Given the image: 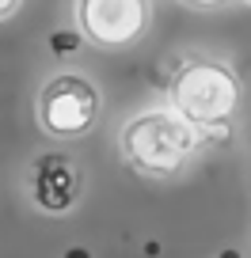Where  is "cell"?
<instances>
[{"label": "cell", "instance_id": "obj_3", "mask_svg": "<svg viewBox=\"0 0 251 258\" xmlns=\"http://www.w3.org/2000/svg\"><path fill=\"white\" fill-rule=\"evenodd\" d=\"M103 114L99 88L80 73H57L38 91V125L54 141L84 137Z\"/></svg>", "mask_w": 251, "mask_h": 258}, {"label": "cell", "instance_id": "obj_5", "mask_svg": "<svg viewBox=\"0 0 251 258\" xmlns=\"http://www.w3.org/2000/svg\"><path fill=\"white\" fill-rule=\"evenodd\" d=\"M80 171L73 156L65 152H46L31 163L27 171V194H31L34 209L42 213H69L80 202Z\"/></svg>", "mask_w": 251, "mask_h": 258}, {"label": "cell", "instance_id": "obj_1", "mask_svg": "<svg viewBox=\"0 0 251 258\" xmlns=\"http://www.w3.org/2000/svg\"><path fill=\"white\" fill-rule=\"evenodd\" d=\"M243 99L240 76L225 61L213 57H186L175 64L168 84V103L179 118H186L206 137H225Z\"/></svg>", "mask_w": 251, "mask_h": 258}, {"label": "cell", "instance_id": "obj_2", "mask_svg": "<svg viewBox=\"0 0 251 258\" xmlns=\"http://www.w3.org/2000/svg\"><path fill=\"white\" fill-rule=\"evenodd\" d=\"M206 133L194 129L175 110H145L133 114L118 133V152L145 178H175L202 148Z\"/></svg>", "mask_w": 251, "mask_h": 258}, {"label": "cell", "instance_id": "obj_9", "mask_svg": "<svg viewBox=\"0 0 251 258\" xmlns=\"http://www.w3.org/2000/svg\"><path fill=\"white\" fill-rule=\"evenodd\" d=\"M247 4H251V0H247Z\"/></svg>", "mask_w": 251, "mask_h": 258}, {"label": "cell", "instance_id": "obj_6", "mask_svg": "<svg viewBox=\"0 0 251 258\" xmlns=\"http://www.w3.org/2000/svg\"><path fill=\"white\" fill-rule=\"evenodd\" d=\"M49 49L54 53H76L80 49V31H57L49 38Z\"/></svg>", "mask_w": 251, "mask_h": 258}, {"label": "cell", "instance_id": "obj_4", "mask_svg": "<svg viewBox=\"0 0 251 258\" xmlns=\"http://www.w3.org/2000/svg\"><path fill=\"white\" fill-rule=\"evenodd\" d=\"M76 31L99 49H130L148 34L153 4L148 0H76Z\"/></svg>", "mask_w": 251, "mask_h": 258}, {"label": "cell", "instance_id": "obj_8", "mask_svg": "<svg viewBox=\"0 0 251 258\" xmlns=\"http://www.w3.org/2000/svg\"><path fill=\"white\" fill-rule=\"evenodd\" d=\"M179 4H186V8H221L225 0H179Z\"/></svg>", "mask_w": 251, "mask_h": 258}, {"label": "cell", "instance_id": "obj_7", "mask_svg": "<svg viewBox=\"0 0 251 258\" xmlns=\"http://www.w3.org/2000/svg\"><path fill=\"white\" fill-rule=\"evenodd\" d=\"M19 4H23V0H0V23L16 16V12H19Z\"/></svg>", "mask_w": 251, "mask_h": 258}]
</instances>
